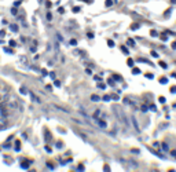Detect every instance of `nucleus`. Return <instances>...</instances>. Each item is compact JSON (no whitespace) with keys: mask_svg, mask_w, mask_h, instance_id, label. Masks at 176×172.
I'll use <instances>...</instances> for the list:
<instances>
[{"mask_svg":"<svg viewBox=\"0 0 176 172\" xmlns=\"http://www.w3.org/2000/svg\"><path fill=\"white\" fill-rule=\"evenodd\" d=\"M47 20H48V21L52 20V14H51V12H47Z\"/></svg>","mask_w":176,"mask_h":172,"instance_id":"4468645a","label":"nucleus"},{"mask_svg":"<svg viewBox=\"0 0 176 172\" xmlns=\"http://www.w3.org/2000/svg\"><path fill=\"white\" fill-rule=\"evenodd\" d=\"M21 62H22V63H25V65H28V56L26 55L21 56Z\"/></svg>","mask_w":176,"mask_h":172,"instance_id":"0eeeda50","label":"nucleus"},{"mask_svg":"<svg viewBox=\"0 0 176 172\" xmlns=\"http://www.w3.org/2000/svg\"><path fill=\"white\" fill-rule=\"evenodd\" d=\"M29 50H30V52H36L37 51V41L36 40H33V43L30 44V48Z\"/></svg>","mask_w":176,"mask_h":172,"instance_id":"7ed1b4c3","label":"nucleus"},{"mask_svg":"<svg viewBox=\"0 0 176 172\" xmlns=\"http://www.w3.org/2000/svg\"><path fill=\"white\" fill-rule=\"evenodd\" d=\"M85 73H87V74H92V72H91L90 69H87V70H85Z\"/></svg>","mask_w":176,"mask_h":172,"instance_id":"ea45409f","label":"nucleus"},{"mask_svg":"<svg viewBox=\"0 0 176 172\" xmlns=\"http://www.w3.org/2000/svg\"><path fill=\"white\" fill-rule=\"evenodd\" d=\"M10 29H11L14 33L18 32V25H15V23H12V25H10Z\"/></svg>","mask_w":176,"mask_h":172,"instance_id":"20e7f679","label":"nucleus"},{"mask_svg":"<svg viewBox=\"0 0 176 172\" xmlns=\"http://www.w3.org/2000/svg\"><path fill=\"white\" fill-rule=\"evenodd\" d=\"M98 87H99V88H100V90H103V88H105V87H106V85H105V84H103V83H98Z\"/></svg>","mask_w":176,"mask_h":172,"instance_id":"2eb2a0df","label":"nucleus"},{"mask_svg":"<svg viewBox=\"0 0 176 172\" xmlns=\"http://www.w3.org/2000/svg\"><path fill=\"white\" fill-rule=\"evenodd\" d=\"M30 164H32V160H23V161H21V167H22L23 169H28Z\"/></svg>","mask_w":176,"mask_h":172,"instance_id":"f03ea898","label":"nucleus"},{"mask_svg":"<svg viewBox=\"0 0 176 172\" xmlns=\"http://www.w3.org/2000/svg\"><path fill=\"white\" fill-rule=\"evenodd\" d=\"M94 117L99 120V117H100V112H99V110H96V112H95V114H94Z\"/></svg>","mask_w":176,"mask_h":172,"instance_id":"9d476101","label":"nucleus"},{"mask_svg":"<svg viewBox=\"0 0 176 172\" xmlns=\"http://www.w3.org/2000/svg\"><path fill=\"white\" fill-rule=\"evenodd\" d=\"M19 146H21V142H19V141H15V150H17V151L21 150V147H19Z\"/></svg>","mask_w":176,"mask_h":172,"instance_id":"6e6552de","label":"nucleus"},{"mask_svg":"<svg viewBox=\"0 0 176 172\" xmlns=\"http://www.w3.org/2000/svg\"><path fill=\"white\" fill-rule=\"evenodd\" d=\"M10 46L14 47V46H15V41H14V40H10Z\"/></svg>","mask_w":176,"mask_h":172,"instance_id":"7c9ffc66","label":"nucleus"},{"mask_svg":"<svg viewBox=\"0 0 176 172\" xmlns=\"http://www.w3.org/2000/svg\"><path fill=\"white\" fill-rule=\"evenodd\" d=\"M50 76H51V77H52L54 80H55V72H51V73H50Z\"/></svg>","mask_w":176,"mask_h":172,"instance_id":"c756f323","label":"nucleus"},{"mask_svg":"<svg viewBox=\"0 0 176 172\" xmlns=\"http://www.w3.org/2000/svg\"><path fill=\"white\" fill-rule=\"evenodd\" d=\"M6 36V30H0V37H4Z\"/></svg>","mask_w":176,"mask_h":172,"instance_id":"4be33fe9","label":"nucleus"},{"mask_svg":"<svg viewBox=\"0 0 176 172\" xmlns=\"http://www.w3.org/2000/svg\"><path fill=\"white\" fill-rule=\"evenodd\" d=\"M11 14H12V15H15V14H17V8H15V6H14V8L11 10Z\"/></svg>","mask_w":176,"mask_h":172,"instance_id":"5701e85b","label":"nucleus"},{"mask_svg":"<svg viewBox=\"0 0 176 172\" xmlns=\"http://www.w3.org/2000/svg\"><path fill=\"white\" fill-rule=\"evenodd\" d=\"M46 150H47L48 153H51V147H50V146H46Z\"/></svg>","mask_w":176,"mask_h":172,"instance_id":"c9c22d12","label":"nucleus"},{"mask_svg":"<svg viewBox=\"0 0 176 172\" xmlns=\"http://www.w3.org/2000/svg\"><path fill=\"white\" fill-rule=\"evenodd\" d=\"M87 36L90 37V39H94V33H91V32H90V33H87Z\"/></svg>","mask_w":176,"mask_h":172,"instance_id":"393cba45","label":"nucleus"},{"mask_svg":"<svg viewBox=\"0 0 176 172\" xmlns=\"http://www.w3.org/2000/svg\"><path fill=\"white\" fill-rule=\"evenodd\" d=\"M128 65H129V66H132V65H134V61H131V59H129V61H128Z\"/></svg>","mask_w":176,"mask_h":172,"instance_id":"79ce46f5","label":"nucleus"},{"mask_svg":"<svg viewBox=\"0 0 176 172\" xmlns=\"http://www.w3.org/2000/svg\"><path fill=\"white\" fill-rule=\"evenodd\" d=\"M128 44L129 46H134V40H128Z\"/></svg>","mask_w":176,"mask_h":172,"instance_id":"a19ab883","label":"nucleus"},{"mask_svg":"<svg viewBox=\"0 0 176 172\" xmlns=\"http://www.w3.org/2000/svg\"><path fill=\"white\" fill-rule=\"evenodd\" d=\"M107 44H109V47H113L114 46V41L113 40H107Z\"/></svg>","mask_w":176,"mask_h":172,"instance_id":"dca6fc26","label":"nucleus"},{"mask_svg":"<svg viewBox=\"0 0 176 172\" xmlns=\"http://www.w3.org/2000/svg\"><path fill=\"white\" fill-rule=\"evenodd\" d=\"M103 101H110V97H109V95H105V97H103Z\"/></svg>","mask_w":176,"mask_h":172,"instance_id":"a878e982","label":"nucleus"},{"mask_svg":"<svg viewBox=\"0 0 176 172\" xmlns=\"http://www.w3.org/2000/svg\"><path fill=\"white\" fill-rule=\"evenodd\" d=\"M114 79H116V80H123V77H121V76H118V74H114Z\"/></svg>","mask_w":176,"mask_h":172,"instance_id":"b1692460","label":"nucleus"},{"mask_svg":"<svg viewBox=\"0 0 176 172\" xmlns=\"http://www.w3.org/2000/svg\"><path fill=\"white\" fill-rule=\"evenodd\" d=\"M98 124H99L100 128H106V123H105L103 120H98Z\"/></svg>","mask_w":176,"mask_h":172,"instance_id":"423d86ee","label":"nucleus"},{"mask_svg":"<svg viewBox=\"0 0 176 172\" xmlns=\"http://www.w3.org/2000/svg\"><path fill=\"white\" fill-rule=\"evenodd\" d=\"M80 11V7H73V12H79Z\"/></svg>","mask_w":176,"mask_h":172,"instance_id":"412c9836","label":"nucleus"},{"mask_svg":"<svg viewBox=\"0 0 176 172\" xmlns=\"http://www.w3.org/2000/svg\"><path fill=\"white\" fill-rule=\"evenodd\" d=\"M70 44H72V46H76V44H77V40H76V39H72V40H70Z\"/></svg>","mask_w":176,"mask_h":172,"instance_id":"a211bd4d","label":"nucleus"},{"mask_svg":"<svg viewBox=\"0 0 176 172\" xmlns=\"http://www.w3.org/2000/svg\"><path fill=\"white\" fill-rule=\"evenodd\" d=\"M105 4H106V7H110L111 4H113V2H111V0H106V3H105Z\"/></svg>","mask_w":176,"mask_h":172,"instance_id":"9b49d317","label":"nucleus"},{"mask_svg":"<svg viewBox=\"0 0 176 172\" xmlns=\"http://www.w3.org/2000/svg\"><path fill=\"white\" fill-rule=\"evenodd\" d=\"M46 6H47L48 8H50V7L52 6V4H51V2H46Z\"/></svg>","mask_w":176,"mask_h":172,"instance_id":"72a5a7b5","label":"nucleus"},{"mask_svg":"<svg viewBox=\"0 0 176 172\" xmlns=\"http://www.w3.org/2000/svg\"><path fill=\"white\" fill-rule=\"evenodd\" d=\"M14 6H15V7H19V6H21V2H15V3H14Z\"/></svg>","mask_w":176,"mask_h":172,"instance_id":"473e14b6","label":"nucleus"},{"mask_svg":"<svg viewBox=\"0 0 176 172\" xmlns=\"http://www.w3.org/2000/svg\"><path fill=\"white\" fill-rule=\"evenodd\" d=\"M6 105H7V109H8V110H15V109L18 107V102H17V101H7Z\"/></svg>","mask_w":176,"mask_h":172,"instance_id":"f257e3e1","label":"nucleus"},{"mask_svg":"<svg viewBox=\"0 0 176 172\" xmlns=\"http://www.w3.org/2000/svg\"><path fill=\"white\" fill-rule=\"evenodd\" d=\"M56 146H58V149H61V146H62V142H58V143H56Z\"/></svg>","mask_w":176,"mask_h":172,"instance_id":"58836bf2","label":"nucleus"},{"mask_svg":"<svg viewBox=\"0 0 176 172\" xmlns=\"http://www.w3.org/2000/svg\"><path fill=\"white\" fill-rule=\"evenodd\" d=\"M58 12H59V14H63V12H65V8H63V7H59V8H58Z\"/></svg>","mask_w":176,"mask_h":172,"instance_id":"f3484780","label":"nucleus"},{"mask_svg":"<svg viewBox=\"0 0 176 172\" xmlns=\"http://www.w3.org/2000/svg\"><path fill=\"white\" fill-rule=\"evenodd\" d=\"M46 141L47 142L51 141V133H50V131H48V130H46Z\"/></svg>","mask_w":176,"mask_h":172,"instance_id":"39448f33","label":"nucleus"},{"mask_svg":"<svg viewBox=\"0 0 176 172\" xmlns=\"http://www.w3.org/2000/svg\"><path fill=\"white\" fill-rule=\"evenodd\" d=\"M40 72H41V74H43V76H47V74H48V72H47L46 69H40Z\"/></svg>","mask_w":176,"mask_h":172,"instance_id":"ddd939ff","label":"nucleus"},{"mask_svg":"<svg viewBox=\"0 0 176 172\" xmlns=\"http://www.w3.org/2000/svg\"><path fill=\"white\" fill-rule=\"evenodd\" d=\"M79 171H84V165H83V164L79 165Z\"/></svg>","mask_w":176,"mask_h":172,"instance_id":"c85d7f7f","label":"nucleus"},{"mask_svg":"<svg viewBox=\"0 0 176 172\" xmlns=\"http://www.w3.org/2000/svg\"><path fill=\"white\" fill-rule=\"evenodd\" d=\"M4 51H6V52H11V54H14V50H10V48H4Z\"/></svg>","mask_w":176,"mask_h":172,"instance_id":"cd10ccee","label":"nucleus"},{"mask_svg":"<svg viewBox=\"0 0 176 172\" xmlns=\"http://www.w3.org/2000/svg\"><path fill=\"white\" fill-rule=\"evenodd\" d=\"M21 43H26V39H25V37H23V36L21 37Z\"/></svg>","mask_w":176,"mask_h":172,"instance_id":"4c0bfd02","label":"nucleus"},{"mask_svg":"<svg viewBox=\"0 0 176 172\" xmlns=\"http://www.w3.org/2000/svg\"><path fill=\"white\" fill-rule=\"evenodd\" d=\"M91 99H92L94 102H98V101H99V97H98V95H92V97H91Z\"/></svg>","mask_w":176,"mask_h":172,"instance_id":"1a4fd4ad","label":"nucleus"},{"mask_svg":"<svg viewBox=\"0 0 176 172\" xmlns=\"http://www.w3.org/2000/svg\"><path fill=\"white\" fill-rule=\"evenodd\" d=\"M54 85H55V87H61V83L58 80H54Z\"/></svg>","mask_w":176,"mask_h":172,"instance_id":"f8f14e48","label":"nucleus"},{"mask_svg":"<svg viewBox=\"0 0 176 172\" xmlns=\"http://www.w3.org/2000/svg\"><path fill=\"white\" fill-rule=\"evenodd\" d=\"M81 2H85V3H94V0H81Z\"/></svg>","mask_w":176,"mask_h":172,"instance_id":"f704fd0d","label":"nucleus"},{"mask_svg":"<svg viewBox=\"0 0 176 172\" xmlns=\"http://www.w3.org/2000/svg\"><path fill=\"white\" fill-rule=\"evenodd\" d=\"M21 92H22V94H28V91H26L25 87H21Z\"/></svg>","mask_w":176,"mask_h":172,"instance_id":"aec40b11","label":"nucleus"},{"mask_svg":"<svg viewBox=\"0 0 176 172\" xmlns=\"http://www.w3.org/2000/svg\"><path fill=\"white\" fill-rule=\"evenodd\" d=\"M132 73H134V74H138V73H139V69H134V70H132Z\"/></svg>","mask_w":176,"mask_h":172,"instance_id":"2f4dec72","label":"nucleus"},{"mask_svg":"<svg viewBox=\"0 0 176 172\" xmlns=\"http://www.w3.org/2000/svg\"><path fill=\"white\" fill-rule=\"evenodd\" d=\"M107 84H109V85H111V87L114 85V83H113V80H111V79H109V80H107Z\"/></svg>","mask_w":176,"mask_h":172,"instance_id":"6ab92c4d","label":"nucleus"},{"mask_svg":"<svg viewBox=\"0 0 176 172\" xmlns=\"http://www.w3.org/2000/svg\"><path fill=\"white\" fill-rule=\"evenodd\" d=\"M3 101H4V95L0 94V102H3Z\"/></svg>","mask_w":176,"mask_h":172,"instance_id":"e433bc0d","label":"nucleus"},{"mask_svg":"<svg viewBox=\"0 0 176 172\" xmlns=\"http://www.w3.org/2000/svg\"><path fill=\"white\" fill-rule=\"evenodd\" d=\"M121 50H123V52H124V54H128V50H127L125 47H121Z\"/></svg>","mask_w":176,"mask_h":172,"instance_id":"bb28decb","label":"nucleus"}]
</instances>
